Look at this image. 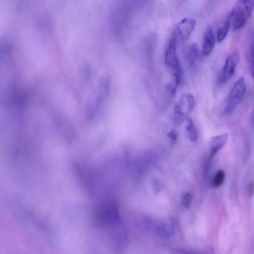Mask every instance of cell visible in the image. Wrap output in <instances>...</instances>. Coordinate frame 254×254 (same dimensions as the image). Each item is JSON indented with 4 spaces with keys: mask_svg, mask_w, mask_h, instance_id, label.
<instances>
[{
    "mask_svg": "<svg viewBox=\"0 0 254 254\" xmlns=\"http://www.w3.org/2000/svg\"><path fill=\"white\" fill-rule=\"evenodd\" d=\"M185 128L188 138L191 142L197 141L198 136V132L192 119L187 118Z\"/></svg>",
    "mask_w": 254,
    "mask_h": 254,
    "instance_id": "cell-11",
    "label": "cell"
},
{
    "mask_svg": "<svg viewBox=\"0 0 254 254\" xmlns=\"http://www.w3.org/2000/svg\"><path fill=\"white\" fill-rule=\"evenodd\" d=\"M185 57L188 64L193 69L196 67L198 57V48L196 43H191L187 49Z\"/></svg>",
    "mask_w": 254,
    "mask_h": 254,
    "instance_id": "cell-10",
    "label": "cell"
},
{
    "mask_svg": "<svg viewBox=\"0 0 254 254\" xmlns=\"http://www.w3.org/2000/svg\"><path fill=\"white\" fill-rule=\"evenodd\" d=\"M246 55L250 73L254 79V29L252 28L247 34Z\"/></svg>",
    "mask_w": 254,
    "mask_h": 254,
    "instance_id": "cell-6",
    "label": "cell"
},
{
    "mask_svg": "<svg viewBox=\"0 0 254 254\" xmlns=\"http://www.w3.org/2000/svg\"><path fill=\"white\" fill-rule=\"evenodd\" d=\"M228 138V135L226 133L221 134L211 138L209 143V163H210L217 153L225 145Z\"/></svg>",
    "mask_w": 254,
    "mask_h": 254,
    "instance_id": "cell-7",
    "label": "cell"
},
{
    "mask_svg": "<svg viewBox=\"0 0 254 254\" xmlns=\"http://www.w3.org/2000/svg\"><path fill=\"white\" fill-rule=\"evenodd\" d=\"M176 42L175 37L172 35L165 52V63L171 68L180 64L176 53Z\"/></svg>",
    "mask_w": 254,
    "mask_h": 254,
    "instance_id": "cell-5",
    "label": "cell"
},
{
    "mask_svg": "<svg viewBox=\"0 0 254 254\" xmlns=\"http://www.w3.org/2000/svg\"><path fill=\"white\" fill-rule=\"evenodd\" d=\"M233 9L249 19L254 9V0H238Z\"/></svg>",
    "mask_w": 254,
    "mask_h": 254,
    "instance_id": "cell-9",
    "label": "cell"
},
{
    "mask_svg": "<svg viewBox=\"0 0 254 254\" xmlns=\"http://www.w3.org/2000/svg\"><path fill=\"white\" fill-rule=\"evenodd\" d=\"M167 137L172 143H175L178 140L177 133L175 130H171L167 133Z\"/></svg>",
    "mask_w": 254,
    "mask_h": 254,
    "instance_id": "cell-15",
    "label": "cell"
},
{
    "mask_svg": "<svg viewBox=\"0 0 254 254\" xmlns=\"http://www.w3.org/2000/svg\"><path fill=\"white\" fill-rule=\"evenodd\" d=\"M181 201L183 206L186 208H189L192 203V196L189 193H185L182 196Z\"/></svg>",
    "mask_w": 254,
    "mask_h": 254,
    "instance_id": "cell-14",
    "label": "cell"
},
{
    "mask_svg": "<svg viewBox=\"0 0 254 254\" xmlns=\"http://www.w3.org/2000/svg\"><path fill=\"white\" fill-rule=\"evenodd\" d=\"M225 173L222 169L218 170L212 177L210 182L211 187L217 188L221 186L225 179Z\"/></svg>",
    "mask_w": 254,
    "mask_h": 254,
    "instance_id": "cell-13",
    "label": "cell"
},
{
    "mask_svg": "<svg viewBox=\"0 0 254 254\" xmlns=\"http://www.w3.org/2000/svg\"><path fill=\"white\" fill-rule=\"evenodd\" d=\"M195 25L196 22L194 19L185 18L178 24L173 35L181 43L184 44L189 39Z\"/></svg>",
    "mask_w": 254,
    "mask_h": 254,
    "instance_id": "cell-3",
    "label": "cell"
},
{
    "mask_svg": "<svg viewBox=\"0 0 254 254\" xmlns=\"http://www.w3.org/2000/svg\"><path fill=\"white\" fill-rule=\"evenodd\" d=\"M215 34L212 28L210 26L206 28L203 38L202 42V54L205 56L210 55L215 45Z\"/></svg>",
    "mask_w": 254,
    "mask_h": 254,
    "instance_id": "cell-8",
    "label": "cell"
},
{
    "mask_svg": "<svg viewBox=\"0 0 254 254\" xmlns=\"http://www.w3.org/2000/svg\"><path fill=\"white\" fill-rule=\"evenodd\" d=\"M239 61V55L236 51L227 57L218 80L219 83L227 82L233 76Z\"/></svg>",
    "mask_w": 254,
    "mask_h": 254,
    "instance_id": "cell-4",
    "label": "cell"
},
{
    "mask_svg": "<svg viewBox=\"0 0 254 254\" xmlns=\"http://www.w3.org/2000/svg\"><path fill=\"white\" fill-rule=\"evenodd\" d=\"M246 91L244 79L240 77L233 85L227 97L223 110V114H231L243 100Z\"/></svg>",
    "mask_w": 254,
    "mask_h": 254,
    "instance_id": "cell-1",
    "label": "cell"
},
{
    "mask_svg": "<svg viewBox=\"0 0 254 254\" xmlns=\"http://www.w3.org/2000/svg\"><path fill=\"white\" fill-rule=\"evenodd\" d=\"M231 18H228L217 31L216 39L218 43H221L226 37L230 27Z\"/></svg>",
    "mask_w": 254,
    "mask_h": 254,
    "instance_id": "cell-12",
    "label": "cell"
},
{
    "mask_svg": "<svg viewBox=\"0 0 254 254\" xmlns=\"http://www.w3.org/2000/svg\"><path fill=\"white\" fill-rule=\"evenodd\" d=\"M195 106V100L190 93H184L174 107V121L178 125L181 124L188 114L191 112Z\"/></svg>",
    "mask_w": 254,
    "mask_h": 254,
    "instance_id": "cell-2",
    "label": "cell"
}]
</instances>
